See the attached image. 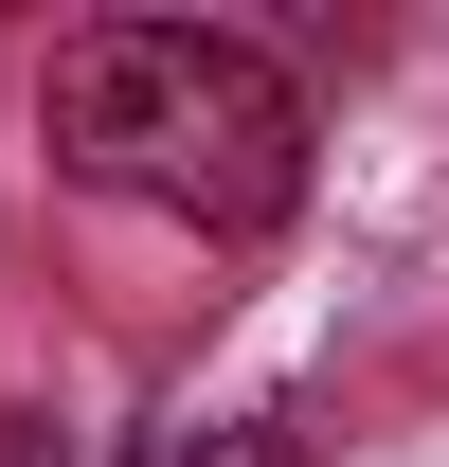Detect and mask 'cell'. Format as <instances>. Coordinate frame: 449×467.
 I'll list each match as a JSON object with an SVG mask.
<instances>
[{
	"label": "cell",
	"instance_id": "obj_2",
	"mask_svg": "<svg viewBox=\"0 0 449 467\" xmlns=\"http://www.w3.org/2000/svg\"><path fill=\"white\" fill-rule=\"evenodd\" d=\"M0 467H72V450H55V431H37V413H0Z\"/></svg>",
	"mask_w": 449,
	"mask_h": 467
},
{
	"label": "cell",
	"instance_id": "obj_1",
	"mask_svg": "<svg viewBox=\"0 0 449 467\" xmlns=\"http://www.w3.org/2000/svg\"><path fill=\"white\" fill-rule=\"evenodd\" d=\"M37 126H55L72 180H109L144 216L252 234L306 198V90H287L252 36H198V18H90L37 72Z\"/></svg>",
	"mask_w": 449,
	"mask_h": 467
}]
</instances>
